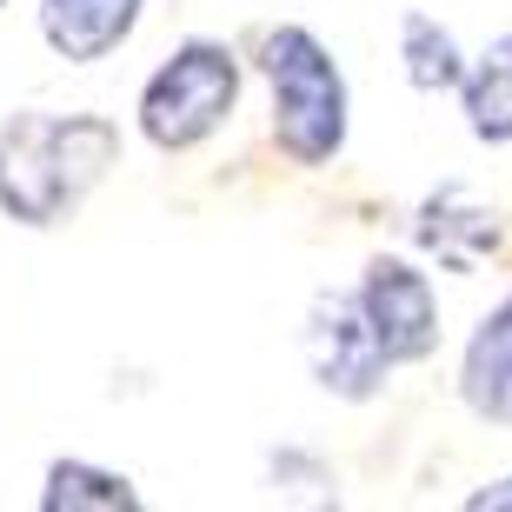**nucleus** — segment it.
<instances>
[{"label": "nucleus", "instance_id": "nucleus-1", "mask_svg": "<svg viewBox=\"0 0 512 512\" xmlns=\"http://www.w3.org/2000/svg\"><path fill=\"white\" fill-rule=\"evenodd\" d=\"M114 160V133L100 120H47L20 114L0 133V207H14L20 220H60V207H74L80 187Z\"/></svg>", "mask_w": 512, "mask_h": 512}, {"label": "nucleus", "instance_id": "nucleus-2", "mask_svg": "<svg viewBox=\"0 0 512 512\" xmlns=\"http://www.w3.org/2000/svg\"><path fill=\"white\" fill-rule=\"evenodd\" d=\"M266 80H273V127L293 160H326L346 133V87L320 40L300 27H280L266 40Z\"/></svg>", "mask_w": 512, "mask_h": 512}, {"label": "nucleus", "instance_id": "nucleus-3", "mask_svg": "<svg viewBox=\"0 0 512 512\" xmlns=\"http://www.w3.org/2000/svg\"><path fill=\"white\" fill-rule=\"evenodd\" d=\"M233 107V60L220 47H187L173 54V67H160L147 87V133L160 147H193L200 133H213Z\"/></svg>", "mask_w": 512, "mask_h": 512}, {"label": "nucleus", "instance_id": "nucleus-4", "mask_svg": "<svg viewBox=\"0 0 512 512\" xmlns=\"http://www.w3.org/2000/svg\"><path fill=\"white\" fill-rule=\"evenodd\" d=\"M360 313L373 326V340L386 346V360H419L439 340V313H433V286L426 273H413L406 260H380L366 273Z\"/></svg>", "mask_w": 512, "mask_h": 512}, {"label": "nucleus", "instance_id": "nucleus-5", "mask_svg": "<svg viewBox=\"0 0 512 512\" xmlns=\"http://www.w3.org/2000/svg\"><path fill=\"white\" fill-rule=\"evenodd\" d=\"M306 353H313V373H320L333 393H373L386 366V346L373 340V326H366L360 300H320L313 313V333H306Z\"/></svg>", "mask_w": 512, "mask_h": 512}, {"label": "nucleus", "instance_id": "nucleus-6", "mask_svg": "<svg viewBox=\"0 0 512 512\" xmlns=\"http://www.w3.org/2000/svg\"><path fill=\"white\" fill-rule=\"evenodd\" d=\"M133 7L140 0H47L40 14H47V40L67 60H100L133 27Z\"/></svg>", "mask_w": 512, "mask_h": 512}, {"label": "nucleus", "instance_id": "nucleus-7", "mask_svg": "<svg viewBox=\"0 0 512 512\" xmlns=\"http://www.w3.org/2000/svg\"><path fill=\"white\" fill-rule=\"evenodd\" d=\"M466 399H473V413H486V419H512V300L473 333Z\"/></svg>", "mask_w": 512, "mask_h": 512}, {"label": "nucleus", "instance_id": "nucleus-8", "mask_svg": "<svg viewBox=\"0 0 512 512\" xmlns=\"http://www.w3.org/2000/svg\"><path fill=\"white\" fill-rule=\"evenodd\" d=\"M466 120L479 140H512V34L466 80Z\"/></svg>", "mask_w": 512, "mask_h": 512}, {"label": "nucleus", "instance_id": "nucleus-9", "mask_svg": "<svg viewBox=\"0 0 512 512\" xmlns=\"http://www.w3.org/2000/svg\"><path fill=\"white\" fill-rule=\"evenodd\" d=\"M406 60H413V80L419 87H453L459 80V47L446 27H433L426 14L406 20Z\"/></svg>", "mask_w": 512, "mask_h": 512}, {"label": "nucleus", "instance_id": "nucleus-10", "mask_svg": "<svg viewBox=\"0 0 512 512\" xmlns=\"http://www.w3.org/2000/svg\"><path fill=\"white\" fill-rule=\"evenodd\" d=\"M47 506H133L127 479L114 473H87V466H60L47 486Z\"/></svg>", "mask_w": 512, "mask_h": 512}, {"label": "nucleus", "instance_id": "nucleus-11", "mask_svg": "<svg viewBox=\"0 0 512 512\" xmlns=\"http://www.w3.org/2000/svg\"><path fill=\"white\" fill-rule=\"evenodd\" d=\"M473 506H512V479H499V486H486V493H473Z\"/></svg>", "mask_w": 512, "mask_h": 512}]
</instances>
